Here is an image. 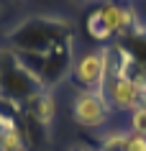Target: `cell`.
<instances>
[{
  "mask_svg": "<svg viewBox=\"0 0 146 151\" xmlns=\"http://www.w3.org/2000/svg\"><path fill=\"white\" fill-rule=\"evenodd\" d=\"M67 39H74V26L57 16H31L8 31L10 49L21 56H44Z\"/></svg>",
  "mask_w": 146,
  "mask_h": 151,
  "instance_id": "obj_1",
  "label": "cell"
},
{
  "mask_svg": "<svg viewBox=\"0 0 146 151\" xmlns=\"http://www.w3.org/2000/svg\"><path fill=\"white\" fill-rule=\"evenodd\" d=\"M41 92V82L10 46L0 49V103L21 108Z\"/></svg>",
  "mask_w": 146,
  "mask_h": 151,
  "instance_id": "obj_2",
  "label": "cell"
},
{
  "mask_svg": "<svg viewBox=\"0 0 146 151\" xmlns=\"http://www.w3.org/2000/svg\"><path fill=\"white\" fill-rule=\"evenodd\" d=\"M74 69V39L59 41L54 49H49L41 56V67H39V82L41 90H51L62 85V82L72 74Z\"/></svg>",
  "mask_w": 146,
  "mask_h": 151,
  "instance_id": "obj_3",
  "label": "cell"
},
{
  "mask_svg": "<svg viewBox=\"0 0 146 151\" xmlns=\"http://www.w3.org/2000/svg\"><path fill=\"white\" fill-rule=\"evenodd\" d=\"M110 103L103 90H80L72 103V115L74 120L85 128H103L110 118Z\"/></svg>",
  "mask_w": 146,
  "mask_h": 151,
  "instance_id": "obj_4",
  "label": "cell"
},
{
  "mask_svg": "<svg viewBox=\"0 0 146 151\" xmlns=\"http://www.w3.org/2000/svg\"><path fill=\"white\" fill-rule=\"evenodd\" d=\"M54 115H57V103H54V95L49 90H41L23 105V118H26V128H28V141H33L31 128H44L46 131L51 123H54Z\"/></svg>",
  "mask_w": 146,
  "mask_h": 151,
  "instance_id": "obj_5",
  "label": "cell"
},
{
  "mask_svg": "<svg viewBox=\"0 0 146 151\" xmlns=\"http://www.w3.org/2000/svg\"><path fill=\"white\" fill-rule=\"evenodd\" d=\"M74 80L80 90H103L105 85V69H103V54L97 51H85L74 64Z\"/></svg>",
  "mask_w": 146,
  "mask_h": 151,
  "instance_id": "obj_6",
  "label": "cell"
},
{
  "mask_svg": "<svg viewBox=\"0 0 146 151\" xmlns=\"http://www.w3.org/2000/svg\"><path fill=\"white\" fill-rule=\"evenodd\" d=\"M108 103L113 110H133L136 108V85L131 77H118L103 85Z\"/></svg>",
  "mask_w": 146,
  "mask_h": 151,
  "instance_id": "obj_7",
  "label": "cell"
},
{
  "mask_svg": "<svg viewBox=\"0 0 146 151\" xmlns=\"http://www.w3.org/2000/svg\"><path fill=\"white\" fill-rule=\"evenodd\" d=\"M0 151H26L31 146L28 141V128L23 126H0Z\"/></svg>",
  "mask_w": 146,
  "mask_h": 151,
  "instance_id": "obj_8",
  "label": "cell"
},
{
  "mask_svg": "<svg viewBox=\"0 0 146 151\" xmlns=\"http://www.w3.org/2000/svg\"><path fill=\"white\" fill-rule=\"evenodd\" d=\"M85 28H87L90 39H95V41H110V39H113V33L108 31L105 21H103V16H100V8H95V10L87 16V21H85Z\"/></svg>",
  "mask_w": 146,
  "mask_h": 151,
  "instance_id": "obj_9",
  "label": "cell"
},
{
  "mask_svg": "<svg viewBox=\"0 0 146 151\" xmlns=\"http://www.w3.org/2000/svg\"><path fill=\"white\" fill-rule=\"evenodd\" d=\"M126 138L128 133L123 131H108L100 141V151H126Z\"/></svg>",
  "mask_w": 146,
  "mask_h": 151,
  "instance_id": "obj_10",
  "label": "cell"
},
{
  "mask_svg": "<svg viewBox=\"0 0 146 151\" xmlns=\"http://www.w3.org/2000/svg\"><path fill=\"white\" fill-rule=\"evenodd\" d=\"M131 133L146 136V108H133L131 110Z\"/></svg>",
  "mask_w": 146,
  "mask_h": 151,
  "instance_id": "obj_11",
  "label": "cell"
},
{
  "mask_svg": "<svg viewBox=\"0 0 146 151\" xmlns=\"http://www.w3.org/2000/svg\"><path fill=\"white\" fill-rule=\"evenodd\" d=\"M126 151H146V136H138V133H131V131H128Z\"/></svg>",
  "mask_w": 146,
  "mask_h": 151,
  "instance_id": "obj_12",
  "label": "cell"
},
{
  "mask_svg": "<svg viewBox=\"0 0 146 151\" xmlns=\"http://www.w3.org/2000/svg\"><path fill=\"white\" fill-rule=\"evenodd\" d=\"M77 151H87V149H77Z\"/></svg>",
  "mask_w": 146,
  "mask_h": 151,
  "instance_id": "obj_13",
  "label": "cell"
},
{
  "mask_svg": "<svg viewBox=\"0 0 146 151\" xmlns=\"http://www.w3.org/2000/svg\"><path fill=\"white\" fill-rule=\"evenodd\" d=\"M0 133H3V128H0Z\"/></svg>",
  "mask_w": 146,
  "mask_h": 151,
  "instance_id": "obj_14",
  "label": "cell"
},
{
  "mask_svg": "<svg viewBox=\"0 0 146 151\" xmlns=\"http://www.w3.org/2000/svg\"><path fill=\"white\" fill-rule=\"evenodd\" d=\"M97 151H100V149H97Z\"/></svg>",
  "mask_w": 146,
  "mask_h": 151,
  "instance_id": "obj_15",
  "label": "cell"
}]
</instances>
